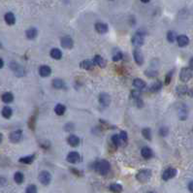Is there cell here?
Segmentation results:
<instances>
[{
	"label": "cell",
	"instance_id": "obj_1",
	"mask_svg": "<svg viewBox=\"0 0 193 193\" xmlns=\"http://www.w3.org/2000/svg\"><path fill=\"white\" fill-rule=\"evenodd\" d=\"M110 170H111V164L109 163V161H107L105 159L100 160L95 164V171L102 176L107 175L110 172Z\"/></svg>",
	"mask_w": 193,
	"mask_h": 193
},
{
	"label": "cell",
	"instance_id": "obj_2",
	"mask_svg": "<svg viewBox=\"0 0 193 193\" xmlns=\"http://www.w3.org/2000/svg\"><path fill=\"white\" fill-rule=\"evenodd\" d=\"M152 177V171L149 169H143L140 170L137 175H136V179L138 181H140L142 183H148L149 180V179Z\"/></svg>",
	"mask_w": 193,
	"mask_h": 193
},
{
	"label": "cell",
	"instance_id": "obj_3",
	"mask_svg": "<svg viewBox=\"0 0 193 193\" xmlns=\"http://www.w3.org/2000/svg\"><path fill=\"white\" fill-rule=\"evenodd\" d=\"M144 43H145V33L142 32L141 30H139V31L132 37V44L134 47L139 48L144 45Z\"/></svg>",
	"mask_w": 193,
	"mask_h": 193
},
{
	"label": "cell",
	"instance_id": "obj_4",
	"mask_svg": "<svg viewBox=\"0 0 193 193\" xmlns=\"http://www.w3.org/2000/svg\"><path fill=\"white\" fill-rule=\"evenodd\" d=\"M66 160L68 162H70V163H72V164H77V163H79V162H81V160H82V157H81V154L79 152H71L68 153V155L66 157Z\"/></svg>",
	"mask_w": 193,
	"mask_h": 193
},
{
	"label": "cell",
	"instance_id": "obj_5",
	"mask_svg": "<svg viewBox=\"0 0 193 193\" xmlns=\"http://www.w3.org/2000/svg\"><path fill=\"white\" fill-rule=\"evenodd\" d=\"M180 78L183 82H188L189 80L192 78V70L190 68H183L180 71Z\"/></svg>",
	"mask_w": 193,
	"mask_h": 193
},
{
	"label": "cell",
	"instance_id": "obj_6",
	"mask_svg": "<svg viewBox=\"0 0 193 193\" xmlns=\"http://www.w3.org/2000/svg\"><path fill=\"white\" fill-rule=\"evenodd\" d=\"M52 180V176L48 171H42L39 174V181L44 185H48Z\"/></svg>",
	"mask_w": 193,
	"mask_h": 193
},
{
	"label": "cell",
	"instance_id": "obj_7",
	"mask_svg": "<svg viewBox=\"0 0 193 193\" xmlns=\"http://www.w3.org/2000/svg\"><path fill=\"white\" fill-rule=\"evenodd\" d=\"M9 139L12 143H18L22 139V131L18 129L11 132L9 135Z\"/></svg>",
	"mask_w": 193,
	"mask_h": 193
},
{
	"label": "cell",
	"instance_id": "obj_8",
	"mask_svg": "<svg viewBox=\"0 0 193 193\" xmlns=\"http://www.w3.org/2000/svg\"><path fill=\"white\" fill-rule=\"evenodd\" d=\"M60 44L61 47L64 49H72L73 46H74V42H73V39L70 36H64L61 38Z\"/></svg>",
	"mask_w": 193,
	"mask_h": 193
},
{
	"label": "cell",
	"instance_id": "obj_9",
	"mask_svg": "<svg viewBox=\"0 0 193 193\" xmlns=\"http://www.w3.org/2000/svg\"><path fill=\"white\" fill-rule=\"evenodd\" d=\"M177 175V170L175 168H168L162 174V179L164 180H169L173 179L174 177H176Z\"/></svg>",
	"mask_w": 193,
	"mask_h": 193
},
{
	"label": "cell",
	"instance_id": "obj_10",
	"mask_svg": "<svg viewBox=\"0 0 193 193\" xmlns=\"http://www.w3.org/2000/svg\"><path fill=\"white\" fill-rule=\"evenodd\" d=\"M133 57L134 60L138 65H142L144 63V55H143V53L141 52L140 49H135L133 52Z\"/></svg>",
	"mask_w": 193,
	"mask_h": 193
},
{
	"label": "cell",
	"instance_id": "obj_11",
	"mask_svg": "<svg viewBox=\"0 0 193 193\" xmlns=\"http://www.w3.org/2000/svg\"><path fill=\"white\" fill-rule=\"evenodd\" d=\"M10 67L11 69L14 71V73L16 74L17 76L18 77H21V76H24V68H22L21 66H20L18 63L16 62H11L10 64Z\"/></svg>",
	"mask_w": 193,
	"mask_h": 193
},
{
	"label": "cell",
	"instance_id": "obj_12",
	"mask_svg": "<svg viewBox=\"0 0 193 193\" xmlns=\"http://www.w3.org/2000/svg\"><path fill=\"white\" fill-rule=\"evenodd\" d=\"M99 102H100V104H101V105L104 106V107L109 106L110 103H111V97H110V95L108 94V93H105V92H103V93H101V94L99 95Z\"/></svg>",
	"mask_w": 193,
	"mask_h": 193
},
{
	"label": "cell",
	"instance_id": "obj_13",
	"mask_svg": "<svg viewBox=\"0 0 193 193\" xmlns=\"http://www.w3.org/2000/svg\"><path fill=\"white\" fill-rule=\"evenodd\" d=\"M133 87L136 88L137 90H143L145 89L146 87V84L145 83V81H143L142 79H134L133 81Z\"/></svg>",
	"mask_w": 193,
	"mask_h": 193
},
{
	"label": "cell",
	"instance_id": "obj_14",
	"mask_svg": "<svg viewBox=\"0 0 193 193\" xmlns=\"http://www.w3.org/2000/svg\"><path fill=\"white\" fill-rule=\"evenodd\" d=\"M95 30L100 34H104L107 33L108 30H109V27L104 22H96L95 24Z\"/></svg>",
	"mask_w": 193,
	"mask_h": 193
},
{
	"label": "cell",
	"instance_id": "obj_15",
	"mask_svg": "<svg viewBox=\"0 0 193 193\" xmlns=\"http://www.w3.org/2000/svg\"><path fill=\"white\" fill-rule=\"evenodd\" d=\"M39 74L41 77H43V78L49 77L52 74V69L50 66H48V65H42V66L39 68Z\"/></svg>",
	"mask_w": 193,
	"mask_h": 193
},
{
	"label": "cell",
	"instance_id": "obj_16",
	"mask_svg": "<svg viewBox=\"0 0 193 193\" xmlns=\"http://www.w3.org/2000/svg\"><path fill=\"white\" fill-rule=\"evenodd\" d=\"M92 62H93L94 65H97V66L101 67V68H105L107 65L106 60L104 59L101 55H95L93 60H92Z\"/></svg>",
	"mask_w": 193,
	"mask_h": 193
},
{
	"label": "cell",
	"instance_id": "obj_17",
	"mask_svg": "<svg viewBox=\"0 0 193 193\" xmlns=\"http://www.w3.org/2000/svg\"><path fill=\"white\" fill-rule=\"evenodd\" d=\"M67 142L71 146H73V148H76V146H78L80 145V138L78 136H76V135L72 134V135H70V136L68 137Z\"/></svg>",
	"mask_w": 193,
	"mask_h": 193
},
{
	"label": "cell",
	"instance_id": "obj_18",
	"mask_svg": "<svg viewBox=\"0 0 193 193\" xmlns=\"http://www.w3.org/2000/svg\"><path fill=\"white\" fill-rule=\"evenodd\" d=\"M4 20L8 25H14L15 24H16V17H15V15L11 12H8V13L5 14Z\"/></svg>",
	"mask_w": 193,
	"mask_h": 193
},
{
	"label": "cell",
	"instance_id": "obj_19",
	"mask_svg": "<svg viewBox=\"0 0 193 193\" xmlns=\"http://www.w3.org/2000/svg\"><path fill=\"white\" fill-rule=\"evenodd\" d=\"M141 154L145 159H149V158H152L153 156L152 150V149H149V146H144L141 150Z\"/></svg>",
	"mask_w": 193,
	"mask_h": 193
},
{
	"label": "cell",
	"instance_id": "obj_20",
	"mask_svg": "<svg viewBox=\"0 0 193 193\" xmlns=\"http://www.w3.org/2000/svg\"><path fill=\"white\" fill-rule=\"evenodd\" d=\"M80 66H81V68L84 69V70L89 71V70H92V69L94 68V64H93V62H92L91 60L86 59V60H84V61H82V62H81Z\"/></svg>",
	"mask_w": 193,
	"mask_h": 193
},
{
	"label": "cell",
	"instance_id": "obj_21",
	"mask_svg": "<svg viewBox=\"0 0 193 193\" xmlns=\"http://www.w3.org/2000/svg\"><path fill=\"white\" fill-rule=\"evenodd\" d=\"M177 42L180 47H185V46L188 45L189 39H188V37L185 35H180L177 37Z\"/></svg>",
	"mask_w": 193,
	"mask_h": 193
},
{
	"label": "cell",
	"instance_id": "obj_22",
	"mask_svg": "<svg viewBox=\"0 0 193 193\" xmlns=\"http://www.w3.org/2000/svg\"><path fill=\"white\" fill-rule=\"evenodd\" d=\"M1 99H2V101L6 104L12 103L14 101V95L12 92H5V93L2 94Z\"/></svg>",
	"mask_w": 193,
	"mask_h": 193
},
{
	"label": "cell",
	"instance_id": "obj_23",
	"mask_svg": "<svg viewBox=\"0 0 193 193\" xmlns=\"http://www.w3.org/2000/svg\"><path fill=\"white\" fill-rule=\"evenodd\" d=\"M25 35H26V37H27L29 40H33V39H35V38L37 37L38 31H37L36 28L31 27V28H29V29L26 30Z\"/></svg>",
	"mask_w": 193,
	"mask_h": 193
},
{
	"label": "cell",
	"instance_id": "obj_24",
	"mask_svg": "<svg viewBox=\"0 0 193 193\" xmlns=\"http://www.w3.org/2000/svg\"><path fill=\"white\" fill-rule=\"evenodd\" d=\"M50 55H51V56L53 59L59 60V59H61V57H62V52H61L59 49L55 48L50 52Z\"/></svg>",
	"mask_w": 193,
	"mask_h": 193
},
{
	"label": "cell",
	"instance_id": "obj_25",
	"mask_svg": "<svg viewBox=\"0 0 193 193\" xmlns=\"http://www.w3.org/2000/svg\"><path fill=\"white\" fill-rule=\"evenodd\" d=\"M1 115H2V117L4 118L9 119L11 117H12V115H13V110L11 109L10 107L6 106V107H4V108H3V109H2V111H1Z\"/></svg>",
	"mask_w": 193,
	"mask_h": 193
},
{
	"label": "cell",
	"instance_id": "obj_26",
	"mask_svg": "<svg viewBox=\"0 0 193 193\" xmlns=\"http://www.w3.org/2000/svg\"><path fill=\"white\" fill-rule=\"evenodd\" d=\"M53 87L56 89H64L65 83L61 79H55L53 81Z\"/></svg>",
	"mask_w": 193,
	"mask_h": 193
},
{
	"label": "cell",
	"instance_id": "obj_27",
	"mask_svg": "<svg viewBox=\"0 0 193 193\" xmlns=\"http://www.w3.org/2000/svg\"><path fill=\"white\" fill-rule=\"evenodd\" d=\"M35 159V154H32V155H27V156H24L18 159V161L21 163H24V164H31L32 162Z\"/></svg>",
	"mask_w": 193,
	"mask_h": 193
},
{
	"label": "cell",
	"instance_id": "obj_28",
	"mask_svg": "<svg viewBox=\"0 0 193 193\" xmlns=\"http://www.w3.org/2000/svg\"><path fill=\"white\" fill-rule=\"evenodd\" d=\"M55 112L57 115H64L65 112H66V107L62 105V104H57L55 107Z\"/></svg>",
	"mask_w": 193,
	"mask_h": 193
},
{
	"label": "cell",
	"instance_id": "obj_29",
	"mask_svg": "<svg viewBox=\"0 0 193 193\" xmlns=\"http://www.w3.org/2000/svg\"><path fill=\"white\" fill-rule=\"evenodd\" d=\"M14 180L15 181L18 183V184H21L24 183V174H22L21 172H17V173H15V175H14Z\"/></svg>",
	"mask_w": 193,
	"mask_h": 193
},
{
	"label": "cell",
	"instance_id": "obj_30",
	"mask_svg": "<svg viewBox=\"0 0 193 193\" xmlns=\"http://www.w3.org/2000/svg\"><path fill=\"white\" fill-rule=\"evenodd\" d=\"M110 190L113 193H121L122 191V186L118 183H112L110 185Z\"/></svg>",
	"mask_w": 193,
	"mask_h": 193
},
{
	"label": "cell",
	"instance_id": "obj_31",
	"mask_svg": "<svg viewBox=\"0 0 193 193\" xmlns=\"http://www.w3.org/2000/svg\"><path fill=\"white\" fill-rule=\"evenodd\" d=\"M112 142H113V144L115 146H119L122 145V142L121 140V138H119V135H117V134L112 136Z\"/></svg>",
	"mask_w": 193,
	"mask_h": 193
},
{
	"label": "cell",
	"instance_id": "obj_32",
	"mask_svg": "<svg viewBox=\"0 0 193 193\" xmlns=\"http://www.w3.org/2000/svg\"><path fill=\"white\" fill-rule=\"evenodd\" d=\"M142 134L144 136V138L146 139L148 141L152 140V131H150L149 128H144L142 130Z\"/></svg>",
	"mask_w": 193,
	"mask_h": 193
},
{
	"label": "cell",
	"instance_id": "obj_33",
	"mask_svg": "<svg viewBox=\"0 0 193 193\" xmlns=\"http://www.w3.org/2000/svg\"><path fill=\"white\" fill-rule=\"evenodd\" d=\"M162 87V84L160 82H155L154 84H152V87H150V91L152 92H158Z\"/></svg>",
	"mask_w": 193,
	"mask_h": 193
},
{
	"label": "cell",
	"instance_id": "obj_34",
	"mask_svg": "<svg viewBox=\"0 0 193 193\" xmlns=\"http://www.w3.org/2000/svg\"><path fill=\"white\" fill-rule=\"evenodd\" d=\"M177 94H180V95H184L188 92V88L185 86H179L177 87Z\"/></svg>",
	"mask_w": 193,
	"mask_h": 193
},
{
	"label": "cell",
	"instance_id": "obj_35",
	"mask_svg": "<svg viewBox=\"0 0 193 193\" xmlns=\"http://www.w3.org/2000/svg\"><path fill=\"white\" fill-rule=\"evenodd\" d=\"M167 40L170 42V43H173V42H175L177 40V34H176V32L169 31L167 33Z\"/></svg>",
	"mask_w": 193,
	"mask_h": 193
},
{
	"label": "cell",
	"instance_id": "obj_36",
	"mask_svg": "<svg viewBox=\"0 0 193 193\" xmlns=\"http://www.w3.org/2000/svg\"><path fill=\"white\" fill-rule=\"evenodd\" d=\"M119 138H121V140L122 143H124V144H126L127 141H128V135H127L126 133V131H121V134H119Z\"/></svg>",
	"mask_w": 193,
	"mask_h": 193
},
{
	"label": "cell",
	"instance_id": "obj_37",
	"mask_svg": "<svg viewBox=\"0 0 193 193\" xmlns=\"http://www.w3.org/2000/svg\"><path fill=\"white\" fill-rule=\"evenodd\" d=\"M26 193H37V187L34 184H29L25 189Z\"/></svg>",
	"mask_w": 193,
	"mask_h": 193
},
{
	"label": "cell",
	"instance_id": "obj_38",
	"mask_svg": "<svg viewBox=\"0 0 193 193\" xmlns=\"http://www.w3.org/2000/svg\"><path fill=\"white\" fill-rule=\"evenodd\" d=\"M169 133V129L167 128L166 126H162L160 127V129H159V135L162 137H165V136H167Z\"/></svg>",
	"mask_w": 193,
	"mask_h": 193
},
{
	"label": "cell",
	"instance_id": "obj_39",
	"mask_svg": "<svg viewBox=\"0 0 193 193\" xmlns=\"http://www.w3.org/2000/svg\"><path fill=\"white\" fill-rule=\"evenodd\" d=\"M131 96H132V98H134L135 100H137V99L141 98V93L139 92V90H132L131 91Z\"/></svg>",
	"mask_w": 193,
	"mask_h": 193
},
{
	"label": "cell",
	"instance_id": "obj_40",
	"mask_svg": "<svg viewBox=\"0 0 193 193\" xmlns=\"http://www.w3.org/2000/svg\"><path fill=\"white\" fill-rule=\"evenodd\" d=\"M74 125H73V123H67V124H65L64 126V129L67 131V132H72L73 130H74Z\"/></svg>",
	"mask_w": 193,
	"mask_h": 193
},
{
	"label": "cell",
	"instance_id": "obj_41",
	"mask_svg": "<svg viewBox=\"0 0 193 193\" xmlns=\"http://www.w3.org/2000/svg\"><path fill=\"white\" fill-rule=\"evenodd\" d=\"M35 117L34 115H32L31 118H30V119H29V121H28V125H29V127L31 128L32 130H34V125H35Z\"/></svg>",
	"mask_w": 193,
	"mask_h": 193
},
{
	"label": "cell",
	"instance_id": "obj_42",
	"mask_svg": "<svg viewBox=\"0 0 193 193\" xmlns=\"http://www.w3.org/2000/svg\"><path fill=\"white\" fill-rule=\"evenodd\" d=\"M121 59H122V53H117L115 55H114L113 56V61L117 62V61H119Z\"/></svg>",
	"mask_w": 193,
	"mask_h": 193
},
{
	"label": "cell",
	"instance_id": "obj_43",
	"mask_svg": "<svg viewBox=\"0 0 193 193\" xmlns=\"http://www.w3.org/2000/svg\"><path fill=\"white\" fill-rule=\"evenodd\" d=\"M172 75H173V72H170V73H168V74H167V76H166V80H165V84H169L170 83H171Z\"/></svg>",
	"mask_w": 193,
	"mask_h": 193
},
{
	"label": "cell",
	"instance_id": "obj_44",
	"mask_svg": "<svg viewBox=\"0 0 193 193\" xmlns=\"http://www.w3.org/2000/svg\"><path fill=\"white\" fill-rule=\"evenodd\" d=\"M70 170L72 171V173H73V174H76V175H78V176H82V173H79V172H80L79 170L74 169V168H70Z\"/></svg>",
	"mask_w": 193,
	"mask_h": 193
},
{
	"label": "cell",
	"instance_id": "obj_45",
	"mask_svg": "<svg viewBox=\"0 0 193 193\" xmlns=\"http://www.w3.org/2000/svg\"><path fill=\"white\" fill-rule=\"evenodd\" d=\"M188 190L190 191L191 193H193V180L188 183Z\"/></svg>",
	"mask_w": 193,
	"mask_h": 193
},
{
	"label": "cell",
	"instance_id": "obj_46",
	"mask_svg": "<svg viewBox=\"0 0 193 193\" xmlns=\"http://www.w3.org/2000/svg\"><path fill=\"white\" fill-rule=\"evenodd\" d=\"M189 68H190L191 70H193V57L190 59V61H189Z\"/></svg>",
	"mask_w": 193,
	"mask_h": 193
},
{
	"label": "cell",
	"instance_id": "obj_47",
	"mask_svg": "<svg viewBox=\"0 0 193 193\" xmlns=\"http://www.w3.org/2000/svg\"><path fill=\"white\" fill-rule=\"evenodd\" d=\"M3 66H4V61L2 58H0V69L3 68Z\"/></svg>",
	"mask_w": 193,
	"mask_h": 193
},
{
	"label": "cell",
	"instance_id": "obj_48",
	"mask_svg": "<svg viewBox=\"0 0 193 193\" xmlns=\"http://www.w3.org/2000/svg\"><path fill=\"white\" fill-rule=\"evenodd\" d=\"M189 94H190V96H192V97H193V87L191 88L190 90H189Z\"/></svg>",
	"mask_w": 193,
	"mask_h": 193
},
{
	"label": "cell",
	"instance_id": "obj_49",
	"mask_svg": "<svg viewBox=\"0 0 193 193\" xmlns=\"http://www.w3.org/2000/svg\"><path fill=\"white\" fill-rule=\"evenodd\" d=\"M2 140H3V135L0 133V144L2 143Z\"/></svg>",
	"mask_w": 193,
	"mask_h": 193
},
{
	"label": "cell",
	"instance_id": "obj_50",
	"mask_svg": "<svg viewBox=\"0 0 193 193\" xmlns=\"http://www.w3.org/2000/svg\"><path fill=\"white\" fill-rule=\"evenodd\" d=\"M141 1L143 2V3H149L150 0H141Z\"/></svg>",
	"mask_w": 193,
	"mask_h": 193
},
{
	"label": "cell",
	"instance_id": "obj_51",
	"mask_svg": "<svg viewBox=\"0 0 193 193\" xmlns=\"http://www.w3.org/2000/svg\"><path fill=\"white\" fill-rule=\"evenodd\" d=\"M0 48H1V44H0Z\"/></svg>",
	"mask_w": 193,
	"mask_h": 193
},
{
	"label": "cell",
	"instance_id": "obj_52",
	"mask_svg": "<svg viewBox=\"0 0 193 193\" xmlns=\"http://www.w3.org/2000/svg\"><path fill=\"white\" fill-rule=\"evenodd\" d=\"M149 193H153V192H149Z\"/></svg>",
	"mask_w": 193,
	"mask_h": 193
}]
</instances>
